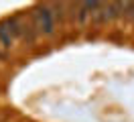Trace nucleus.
I'll return each mask as SVG.
<instances>
[{
	"mask_svg": "<svg viewBox=\"0 0 134 122\" xmlns=\"http://www.w3.org/2000/svg\"><path fill=\"white\" fill-rule=\"evenodd\" d=\"M33 20L39 33H53L55 20H53V12H49L47 6H37L33 10Z\"/></svg>",
	"mask_w": 134,
	"mask_h": 122,
	"instance_id": "f257e3e1",
	"label": "nucleus"
}]
</instances>
